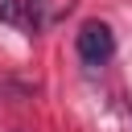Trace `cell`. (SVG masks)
<instances>
[{
    "mask_svg": "<svg viewBox=\"0 0 132 132\" xmlns=\"http://www.w3.org/2000/svg\"><path fill=\"white\" fill-rule=\"evenodd\" d=\"M74 50L87 66H103L111 54H116V33L103 25V21H87L78 33H74Z\"/></svg>",
    "mask_w": 132,
    "mask_h": 132,
    "instance_id": "6da1fadb",
    "label": "cell"
},
{
    "mask_svg": "<svg viewBox=\"0 0 132 132\" xmlns=\"http://www.w3.org/2000/svg\"><path fill=\"white\" fill-rule=\"evenodd\" d=\"M0 21L21 25V0H0Z\"/></svg>",
    "mask_w": 132,
    "mask_h": 132,
    "instance_id": "7a4b0ae2",
    "label": "cell"
}]
</instances>
